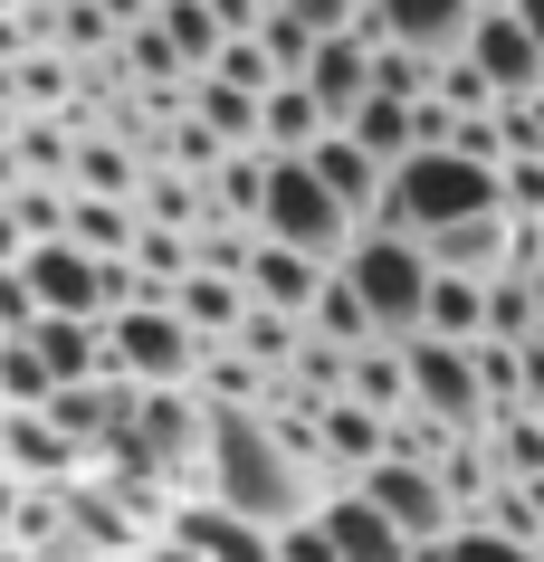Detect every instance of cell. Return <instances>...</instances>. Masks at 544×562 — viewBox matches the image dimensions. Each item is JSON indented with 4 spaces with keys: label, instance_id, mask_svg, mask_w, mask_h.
<instances>
[{
    "label": "cell",
    "instance_id": "5bb4252c",
    "mask_svg": "<svg viewBox=\"0 0 544 562\" xmlns=\"http://www.w3.org/2000/svg\"><path fill=\"white\" fill-rule=\"evenodd\" d=\"M153 20H163V38L181 48V67H220V48H230V30H220L211 0H163Z\"/></svg>",
    "mask_w": 544,
    "mask_h": 562
},
{
    "label": "cell",
    "instance_id": "4fadbf2b",
    "mask_svg": "<svg viewBox=\"0 0 544 562\" xmlns=\"http://www.w3.org/2000/svg\"><path fill=\"white\" fill-rule=\"evenodd\" d=\"M306 325L325 334L334 353H373V344H382V325H373V305L354 296V277H344V267H334V286L315 296V315H306Z\"/></svg>",
    "mask_w": 544,
    "mask_h": 562
},
{
    "label": "cell",
    "instance_id": "6da1fadb",
    "mask_svg": "<svg viewBox=\"0 0 544 562\" xmlns=\"http://www.w3.org/2000/svg\"><path fill=\"white\" fill-rule=\"evenodd\" d=\"M258 238H277V248H297V258H315V267H344V258H354V238H363V220L334 201L325 181H315V162L277 153V162H268V210H258Z\"/></svg>",
    "mask_w": 544,
    "mask_h": 562
},
{
    "label": "cell",
    "instance_id": "ffe728a7",
    "mask_svg": "<svg viewBox=\"0 0 544 562\" xmlns=\"http://www.w3.org/2000/svg\"><path fill=\"white\" fill-rule=\"evenodd\" d=\"M20 505H30V486H20V476L0 468V543H10V533H20Z\"/></svg>",
    "mask_w": 544,
    "mask_h": 562
},
{
    "label": "cell",
    "instance_id": "44dd1931",
    "mask_svg": "<svg viewBox=\"0 0 544 562\" xmlns=\"http://www.w3.org/2000/svg\"><path fill=\"white\" fill-rule=\"evenodd\" d=\"M144 562H201V553H191V543H173V533H163V543H144Z\"/></svg>",
    "mask_w": 544,
    "mask_h": 562
},
{
    "label": "cell",
    "instance_id": "e0dca14e",
    "mask_svg": "<svg viewBox=\"0 0 544 562\" xmlns=\"http://www.w3.org/2000/svg\"><path fill=\"white\" fill-rule=\"evenodd\" d=\"M124 67H144V77H173L181 48L163 38V20H134V38H124Z\"/></svg>",
    "mask_w": 544,
    "mask_h": 562
},
{
    "label": "cell",
    "instance_id": "ba28073f",
    "mask_svg": "<svg viewBox=\"0 0 544 562\" xmlns=\"http://www.w3.org/2000/svg\"><path fill=\"white\" fill-rule=\"evenodd\" d=\"M173 543H191L201 562H277V533L248 525V515H230V505H211V496H191L173 515Z\"/></svg>",
    "mask_w": 544,
    "mask_h": 562
},
{
    "label": "cell",
    "instance_id": "d4e9b609",
    "mask_svg": "<svg viewBox=\"0 0 544 562\" xmlns=\"http://www.w3.org/2000/svg\"><path fill=\"white\" fill-rule=\"evenodd\" d=\"M478 10H515V0H478Z\"/></svg>",
    "mask_w": 544,
    "mask_h": 562
},
{
    "label": "cell",
    "instance_id": "30bf717a",
    "mask_svg": "<svg viewBox=\"0 0 544 562\" xmlns=\"http://www.w3.org/2000/svg\"><path fill=\"white\" fill-rule=\"evenodd\" d=\"M325 533H334V553H344V562H421V543H411L382 505H363V496H334L325 505Z\"/></svg>",
    "mask_w": 544,
    "mask_h": 562
},
{
    "label": "cell",
    "instance_id": "9a60e30c",
    "mask_svg": "<svg viewBox=\"0 0 544 562\" xmlns=\"http://www.w3.org/2000/svg\"><path fill=\"white\" fill-rule=\"evenodd\" d=\"M258 48H268V58H277V77H306V67H315V48H325V38L306 30L297 10H268V20H258Z\"/></svg>",
    "mask_w": 544,
    "mask_h": 562
},
{
    "label": "cell",
    "instance_id": "603a6c76",
    "mask_svg": "<svg viewBox=\"0 0 544 562\" xmlns=\"http://www.w3.org/2000/svg\"><path fill=\"white\" fill-rule=\"evenodd\" d=\"M0 468H10V411H0Z\"/></svg>",
    "mask_w": 544,
    "mask_h": 562
},
{
    "label": "cell",
    "instance_id": "7a4b0ae2",
    "mask_svg": "<svg viewBox=\"0 0 544 562\" xmlns=\"http://www.w3.org/2000/svg\"><path fill=\"white\" fill-rule=\"evenodd\" d=\"M344 277H354V296L373 305V325H382V344H411L430 315V286H440V267H430L421 238H392V229H363L354 258H344Z\"/></svg>",
    "mask_w": 544,
    "mask_h": 562
},
{
    "label": "cell",
    "instance_id": "7c38bea8",
    "mask_svg": "<svg viewBox=\"0 0 544 562\" xmlns=\"http://www.w3.org/2000/svg\"><path fill=\"white\" fill-rule=\"evenodd\" d=\"M421 334H430V344H458V353H478V344H487V286H468V277H440V286H430Z\"/></svg>",
    "mask_w": 544,
    "mask_h": 562
},
{
    "label": "cell",
    "instance_id": "5b68a950",
    "mask_svg": "<svg viewBox=\"0 0 544 562\" xmlns=\"http://www.w3.org/2000/svg\"><path fill=\"white\" fill-rule=\"evenodd\" d=\"M354 496H363V505H382V515H392V525L411 533L421 553H430V543H449V533H458V496H449V486H440V468H411V458H382V468L363 476Z\"/></svg>",
    "mask_w": 544,
    "mask_h": 562
},
{
    "label": "cell",
    "instance_id": "ac0fdd59",
    "mask_svg": "<svg viewBox=\"0 0 544 562\" xmlns=\"http://www.w3.org/2000/svg\"><path fill=\"white\" fill-rule=\"evenodd\" d=\"M277 562H344V553H334L325 515H306V525H287V533H277Z\"/></svg>",
    "mask_w": 544,
    "mask_h": 562
},
{
    "label": "cell",
    "instance_id": "2e32d148",
    "mask_svg": "<svg viewBox=\"0 0 544 562\" xmlns=\"http://www.w3.org/2000/svg\"><path fill=\"white\" fill-rule=\"evenodd\" d=\"M440 95H449L458 115H497V87L478 77V58H458V67H440Z\"/></svg>",
    "mask_w": 544,
    "mask_h": 562
},
{
    "label": "cell",
    "instance_id": "52a82bcc",
    "mask_svg": "<svg viewBox=\"0 0 544 562\" xmlns=\"http://www.w3.org/2000/svg\"><path fill=\"white\" fill-rule=\"evenodd\" d=\"M468 58H478V77L497 87V105H525V95H544V48H535V30H525L515 10H478Z\"/></svg>",
    "mask_w": 544,
    "mask_h": 562
},
{
    "label": "cell",
    "instance_id": "cb8c5ba5",
    "mask_svg": "<svg viewBox=\"0 0 544 562\" xmlns=\"http://www.w3.org/2000/svg\"><path fill=\"white\" fill-rule=\"evenodd\" d=\"M0 562H30V553H20V543H0Z\"/></svg>",
    "mask_w": 544,
    "mask_h": 562
},
{
    "label": "cell",
    "instance_id": "8fae6325",
    "mask_svg": "<svg viewBox=\"0 0 544 562\" xmlns=\"http://www.w3.org/2000/svg\"><path fill=\"white\" fill-rule=\"evenodd\" d=\"M344 134H354V144L382 162V172H401V162L421 153V105H401V95H373V105H363Z\"/></svg>",
    "mask_w": 544,
    "mask_h": 562
},
{
    "label": "cell",
    "instance_id": "8992f818",
    "mask_svg": "<svg viewBox=\"0 0 544 562\" xmlns=\"http://www.w3.org/2000/svg\"><path fill=\"white\" fill-rule=\"evenodd\" d=\"M373 20H382L392 48H411L430 67H458L468 38H478V0H373Z\"/></svg>",
    "mask_w": 544,
    "mask_h": 562
},
{
    "label": "cell",
    "instance_id": "d6986e66",
    "mask_svg": "<svg viewBox=\"0 0 544 562\" xmlns=\"http://www.w3.org/2000/svg\"><path fill=\"white\" fill-rule=\"evenodd\" d=\"M507 220H544V162H507Z\"/></svg>",
    "mask_w": 544,
    "mask_h": 562
},
{
    "label": "cell",
    "instance_id": "3957f363",
    "mask_svg": "<svg viewBox=\"0 0 544 562\" xmlns=\"http://www.w3.org/2000/svg\"><path fill=\"white\" fill-rule=\"evenodd\" d=\"M106 353H115L124 382H144V391H201L211 344L181 325V305H134V315L106 325Z\"/></svg>",
    "mask_w": 544,
    "mask_h": 562
},
{
    "label": "cell",
    "instance_id": "277c9868",
    "mask_svg": "<svg viewBox=\"0 0 544 562\" xmlns=\"http://www.w3.org/2000/svg\"><path fill=\"white\" fill-rule=\"evenodd\" d=\"M20 277H30L38 315H67V325H106L115 315V258H96L77 238H38Z\"/></svg>",
    "mask_w": 544,
    "mask_h": 562
},
{
    "label": "cell",
    "instance_id": "9c48e42d",
    "mask_svg": "<svg viewBox=\"0 0 544 562\" xmlns=\"http://www.w3.org/2000/svg\"><path fill=\"white\" fill-rule=\"evenodd\" d=\"M334 286V267H315V258H297V248H277V238H258V267H248V296L258 305H277V315H315V296Z\"/></svg>",
    "mask_w": 544,
    "mask_h": 562
},
{
    "label": "cell",
    "instance_id": "7402d4cb",
    "mask_svg": "<svg viewBox=\"0 0 544 562\" xmlns=\"http://www.w3.org/2000/svg\"><path fill=\"white\" fill-rule=\"evenodd\" d=\"M515 20H525V30H535V48H544V0H515Z\"/></svg>",
    "mask_w": 544,
    "mask_h": 562
}]
</instances>
